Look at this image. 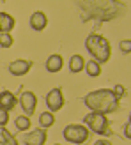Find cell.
I'll return each instance as SVG.
<instances>
[{
	"mask_svg": "<svg viewBox=\"0 0 131 145\" xmlns=\"http://www.w3.org/2000/svg\"><path fill=\"white\" fill-rule=\"evenodd\" d=\"M83 105L94 113L108 115L119 110V99L113 96V92L110 89H99L92 90L83 97Z\"/></svg>",
	"mask_w": 131,
	"mask_h": 145,
	"instance_id": "1",
	"label": "cell"
},
{
	"mask_svg": "<svg viewBox=\"0 0 131 145\" xmlns=\"http://www.w3.org/2000/svg\"><path fill=\"white\" fill-rule=\"evenodd\" d=\"M85 48L87 52L90 53L92 60H96L99 66L110 60L112 57V46H110V41L106 37L99 34H89L85 39Z\"/></svg>",
	"mask_w": 131,
	"mask_h": 145,
	"instance_id": "2",
	"label": "cell"
},
{
	"mask_svg": "<svg viewBox=\"0 0 131 145\" xmlns=\"http://www.w3.org/2000/svg\"><path fill=\"white\" fill-rule=\"evenodd\" d=\"M83 126L89 129V133H96L101 136H110L112 135V129H110V120H108L106 115H101V113H87L83 117Z\"/></svg>",
	"mask_w": 131,
	"mask_h": 145,
	"instance_id": "3",
	"label": "cell"
},
{
	"mask_svg": "<svg viewBox=\"0 0 131 145\" xmlns=\"http://www.w3.org/2000/svg\"><path fill=\"white\" fill-rule=\"evenodd\" d=\"M64 140L69 142V143H75V145H83L87 140H89V129H87L83 124H69L64 127Z\"/></svg>",
	"mask_w": 131,
	"mask_h": 145,
	"instance_id": "4",
	"label": "cell"
},
{
	"mask_svg": "<svg viewBox=\"0 0 131 145\" xmlns=\"http://www.w3.org/2000/svg\"><path fill=\"white\" fill-rule=\"evenodd\" d=\"M46 106H48V112H52V113L64 108V94L59 87H55V89H52L46 94Z\"/></svg>",
	"mask_w": 131,
	"mask_h": 145,
	"instance_id": "5",
	"label": "cell"
},
{
	"mask_svg": "<svg viewBox=\"0 0 131 145\" xmlns=\"http://www.w3.org/2000/svg\"><path fill=\"white\" fill-rule=\"evenodd\" d=\"M35 105H37V97H35L34 92H30V90H23V92H21V96H20V106H21V110H23L25 117L34 115Z\"/></svg>",
	"mask_w": 131,
	"mask_h": 145,
	"instance_id": "6",
	"label": "cell"
},
{
	"mask_svg": "<svg viewBox=\"0 0 131 145\" xmlns=\"http://www.w3.org/2000/svg\"><path fill=\"white\" fill-rule=\"evenodd\" d=\"M23 143L25 145H45L46 143V131L37 127L34 131L23 135Z\"/></svg>",
	"mask_w": 131,
	"mask_h": 145,
	"instance_id": "7",
	"label": "cell"
},
{
	"mask_svg": "<svg viewBox=\"0 0 131 145\" xmlns=\"http://www.w3.org/2000/svg\"><path fill=\"white\" fill-rule=\"evenodd\" d=\"M32 67V62L30 60H23V59H18L9 64V72L12 76H25Z\"/></svg>",
	"mask_w": 131,
	"mask_h": 145,
	"instance_id": "8",
	"label": "cell"
},
{
	"mask_svg": "<svg viewBox=\"0 0 131 145\" xmlns=\"http://www.w3.org/2000/svg\"><path fill=\"white\" fill-rule=\"evenodd\" d=\"M16 96L11 90H2L0 92V108L5 112H12L14 106H16Z\"/></svg>",
	"mask_w": 131,
	"mask_h": 145,
	"instance_id": "9",
	"label": "cell"
},
{
	"mask_svg": "<svg viewBox=\"0 0 131 145\" xmlns=\"http://www.w3.org/2000/svg\"><path fill=\"white\" fill-rule=\"evenodd\" d=\"M48 25V18H46V14L43 12V11H35L32 16H30V27H32V30L35 32H41V30H45Z\"/></svg>",
	"mask_w": 131,
	"mask_h": 145,
	"instance_id": "10",
	"label": "cell"
},
{
	"mask_svg": "<svg viewBox=\"0 0 131 145\" xmlns=\"http://www.w3.org/2000/svg\"><path fill=\"white\" fill-rule=\"evenodd\" d=\"M62 67H64V59L59 53H53V55L48 57V60H46V71L48 72H59V71H62Z\"/></svg>",
	"mask_w": 131,
	"mask_h": 145,
	"instance_id": "11",
	"label": "cell"
},
{
	"mask_svg": "<svg viewBox=\"0 0 131 145\" xmlns=\"http://www.w3.org/2000/svg\"><path fill=\"white\" fill-rule=\"evenodd\" d=\"M14 25H16V21H14L11 14L0 12V34H11Z\"/></svg>",
	"mask_w": 131,
	"mask_h": 145,
	"instance_id": "12",
	"label": "cell"
},
{
	"mask_svg": "<svg viewBox=\"0 0 131 145\" xmlns=\"http://www.w3.org/2000/svg\"><path fill=\"white\" fill-rule=\"evenodd\" d=\"M85 62L87 60L83 59L82 55H73L69 59V71L75 72V74H76V72H82L85 69Z\"/></svg>",
	"mask_w": 131,
	"mask_h": 145,
	"instance_id": "13",
	"label": "cell"
},
{
	"mask_svg": "<svg viewBox=\"0 0 131 145\" xmlns=\"http://www.w3.org/2000/svg\"><path fill=\"white\" fill-rule=\"evenodd\" d=\"M53 124H55V113L43 112L39 115V126H41V129H48V127H52Z\"/></svg>",
	"mask_w": 131,
	"mask_h": 145,
	"instance_id": "14",
	"label": "cell"
},
{
	"mask_svg": "<svg viewBox=\"0 0 131 145\" xmlns=\"http://www.w3.org/2000/svg\"><path fill=\"white\" fill-rule=\"evenodd\" d=\"M0 145H18V140L5 127H0Z\"/></svg>",
	"mask_w": 131,
	"mask_h": 145,
	"instance_id": "15",
	"label": "cell"
},
{
	"mask_svg": "<svg viewBox=\"0 0 131 145\" xmlns=\"http://www.w3.org/2000/svg\"><path fill=\"white\" fill-rule=\"evenodd\" d=\"M85 71H87V74L92 76V78H98L101 74V66L96 62V60H89V62H85Z\"/></svg>",
	"mask_w": 131,
	"mask_h": 145,
	"instance_id": "16",
	"label": "cell"
},
{
	"mask_svg": "<svg viewBox=\"0 0 131 145\" xmlns=\"http://www.w3.org/2000/svg\"><path fill=\"white\" fill-rule=\"evenodd\" d=\"M14 124H16V129H18V131H23V133H27L28 129H30L32 122H30V119H28V117H25V115H20V117H16V120H14Z\"/></svg>",
	"mask_w": 131,
	"mask_h": 145,
	"instance_id": "17",
	"label": "cell"
},
{
	"mask_svg": "<svg viewBox=\"0 0 131 145\" xmlns=\"http://www.w3.org/2000/svg\"><path fill=\"white\" fill-rule=\"evenodd\" d=\"M12 42L14 39L11 34H0V48H11Z\"/></svg>",
	"mask_w": 131,
	"mask_h": 145,
	"instance_id": "18",
	"label": "cell"
},
{
	"mask_svg": "<svg viewBox=\"0 0 131 145\" xmlns=\"http://www.w3.org/2000/svg\"><path fill=\"white\" fill-rule=\"evenodd\" d=\"M112 92H113V96L117 97L119 101H121V99H122V97H124L126 94H128V92H126V89H124V87H122V85H115Z\"/></svg>",
	"mask_w": 131,
	"mask_h": 145,
	"instance_id": "19",
	"label": "cell"
},
{
	"mask_svg": "<svg viewBox=\"0 0 131 145\" xmlns=\"http://www.w3.org/2000/svg\"><path fill=\"white\" fill-rule=\"evenodd\" d=\"M7 122H9V112H5L0 108V127H5Z\"/></svg>",
	"mask_w": 131,
	"mask_h": 145,
	"instance_id": "20",
	"label": "cell"
},
{
	"mask_svg": "<svg viewBox=\"0 0 131 145\" xmlns=\"http://www.w3.org/2000/svg\"><path fill=\"white\" fill-rule=\"evenodd\" d=\"M121 52H122V53H126V55L131 53V41H129V39H126V41H122V42H121Z\"/></svg>",
	"mask_w": 131,
	"mask_h": 145,
	"instance_id": "21",
	"label": "cell"
},
{
	"mask_svg": "<svg viewBox=\"0 0 131 145\" xmlns=\"http://www.w3.org/2000/svg\"><path fill=\"white\" fill-rule=\"evenodd\" d=\"M124 135H126V138H128V140L131 138V122H129V120L126 122V126H124Z\"/></svg>",
	"mask_w": 131,
	"mask_h": 145,
	"instance_id": "22",
	"label": "cell"
},
{
	"mask_svg": "<svg viewBox=\"0 0 131 145\" xmlns=\"http://www.w3.org/2000/svg\"><path fill=\"white\" fill-rule=\"evenodd\" d=\"M92 145H112L110 140H98V142H94Z\"/></svg>",
	"mask_w": 131,
	"mask_h": 145,
	"instance_id": "23",
	"label": "cell"
},
{
	"mask_svg": "<svg viewBox=\"0 0 131 145\" xmlns=\"http://www.w3.org/2000/svg\"><path fill=\"white\" fill-rule=\"evenodd\" d=\"M53 145H60V143H53Z\"/></svg>",
	"mask_w": 131,
	"mask_h": 145,
	"instance_id": "24",
	"label": "cell"
}]
</instances>
